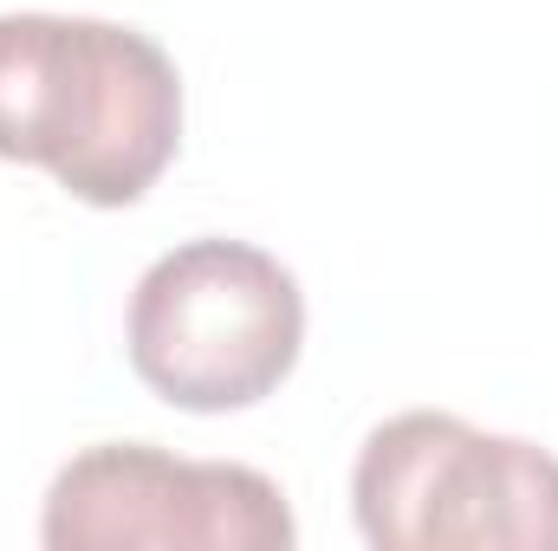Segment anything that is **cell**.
<instances>
[{"label": "cell", "mask_w": 558, "mask_h": 551, "mask_svg": "<svg viewBox=\"0 0 558 551\" xmlns=\"http://www.w3.org/2000/svg\"><path fill=\"white\" fill-rule=\"evenodd\" d=\"M182 78L118 20L0 13V162H39L92 208H131L175 162Z\"/></svg>", "instance_id": "cell-1"}, {"label": "cell", "mask_w": 558, "mask_h": 551, "mask_svg": "<svg viewBox=\"0 0 558 551\" xmlns=\"http://www.w3.org/2000/svg\"><path fill=\"white\" fill-rule=\"evenodd\" d=\"M351 506L377 551H558V461L461 415L410 409L371 428Z\"/></svg>", "instance_id": "cell-2"}, {"label": "cell", "mask_w": 558, "mask_h": 551, "mask_svg": "<svg viewBox=\"0 0 558 551\" xmlns=\"http://www.w3.org/2000/svg\"><path fill=\"white\" fill-rule=\"evenodd\" d=\"M305 344V292L247 241H189L131 292V364L175 409L228 415L274 396Z\"/></svg>", "instance_id": "cell-3"}, {"label": "cell", "mask_w": 558, "mask_h": 551, "mask_svg": "<svg viewBox=\"0 0 558 551\" xmlns=\"http://www.w3.org/2000/svg\"><path fill=\"white\" fill-rule=\"evenodd\" d=\"M39 539L52 551H292L299 526L267 474L234 461H175L149 441H105L59 467Z\"/></svg>", "instance_id": "cell-4"}]
</instances>
